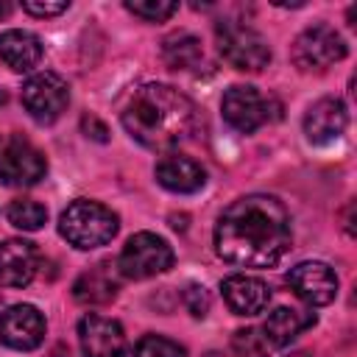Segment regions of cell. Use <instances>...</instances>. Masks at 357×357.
Masks as SVG:
<instances>
[{"label": "cell", "mask_w": 357, "mask_h": 357, "mask_svg": "<svg viewBox=\"0 0 357 357\" xmlns=\"http://www.w3.org/2000/svg\"><path fill=\"white\" fill-rule=\"evenodd\" d=\"M70 103V86L61 75L45 70L22 84V106L36 123H53Z\"/></svg>", "instance_id": "obj_8"}, {"label": "cell", "mask_w": 357, "mask_h": 357, "mask_svg": "<svg viewBox=\"0 0 357 357\" xmlns=\"http://www.w3.org/2000/svg\"><path fill=\"white\" fill-rule=\"evenodd\" d=\"M45 340V318L33 304H14L0 312V343L17 351H31Z\"/></svg>", "instance_id": "obj_11"}, {"label": "cell", "mask_w": 357, "mask_h": 357, "mask_svg": "<svg viewBox=\"0 0 357 357\" xmlns=\"http://www.w3.org/2000/svg\"><path fill=\"white\" fill-rule=\"evenodd\" d=\"M268 340L259 329H237L231 335V354L234 357H268Z\"/></svg>", "instance_id": "obj_22"}, {"label": "cell", "mask_w": 357, "mask_h": 357, "mask_svg": "<svg viewBox=\"0 0 357 357\" xmlns=\"http://www.w3.org/2000/svg\"><path fill=\"white\" fill-rule=\"evenodd\" d=\"M287 357H312L310 351H293V354H287Z\"/></svg>", "instance_id": "obj_29"}, {"label": "cell", "mask_w": 357, "mask_h": 357, "mask_svg": "<svg viewBox=\"0 0 357 357\" xmlns=\"http://www.w3.org/2000/svg\"><path fill=\"white\" fill-rule=\"evenodd\" d=\"M346 123H349V114H346L343 100L340 98H321L304 114V134L310 142L326 145V142H335L346 131Z\"/></svg>", "instance_id": "obj_13"}, {"label": "cell", "mask_w": 357, "mask_h": 357, "mask_svg": "<svg viewBox=\"0 0 357 357\" xmlns=\"http://www.w3.org/2000/svg\"><path fill=\"white\" fill-rule=\"evenodd\" d=\"M220 109H223V120L234 128V131H243V134H251L257 131L262 123L271 120V100L265 95H259L254 86H231L226 89L223 100H220Z\"/></svg>", "instance_id": "obj_10"}, {"label": "cell", "mask_w": 357, "mask_h": 357, "mask_svg": "<svg viewBox=\"0 0 357 357\" xmlns=\"http://www.w3.org/2000/svg\"><path fill=\"white\" fill-rule=\"evenodd\" d=\"M6 218H8L11 226H17V229H22V231H36V229L45 226L47 209H45L39 201H33V198H17V201L8 204Z\"/></svg>", "instance_id": "obj_21"}, {"label": "cell", "mask_w": 357, "mask_h": 357, "mask_svg": "<svg viewBox=\"0 0 357 357\" xmlns=\"http://www.w3.org/2000/svg\"><path fill=\"white\" fill-rule=\"evenodd\" d=\"M173 265V248L165 237L153 231H137L128 237V243L120 251L117 271L126 279H148L156 273H165Z\"/></svg>", "instance_id": "obj_5"}, {"label": "cell", "mask_w": 357, "mask_h": 357, "mask_svg": "<svg viewBox=\"0 0 357 357\" xmlns=\"http://www.w3.org/2000/svg\"><path fill=\"white\" fill-rule=\"evenodd\" d=\"M134 357H184V349L176 340H167L159 335H145L134 346Z\"/></svg>", "instance_id": "obj_23"}, {"label": "cell", "mask_w": 357, "mask_h": 357, "mask_svg": "<svg viewBox=\"0 0 357 357\" xmlns=\"http://www.w3.org/2000/svg\"><path fill=\"white\" fill-rule=\"evenodd\" d=\"M22 8H25L28 14H33V17H56V14L67 11L70 3H64V0H59V3H47V0H45V3H42V0H25Z\"/></svg>", "instance_id": "obj_26"}, {"label": "cell", "mask_w": 357, "mask_h": 357, "mask_svg": "<svg viewBox=\"0 0 357 357\" xmlns=\"http://www.w3.org/2000/svg\"><path fill=\"white\" fill-rule=\"evenodd\" d=\"M204 357H226V354H220V351H206Z\"/></svg>", "instance_id": "obj_30"}, {"label": "cell", "mask_w": 357, "mask_h": 357, "mask_svg": "<svg viewBox=\"0 0 357 357\" xmlns=\"http://www.w3.org/2000/svg\"><path fill=\"white\" fill-rule=\"evenodd\" d=\"M47 173L42 151L22 134L0 137V178L11 187H31Z\"/></svg>", "instance_id": "obj_6"}, {"label": "cell", "mask_w": 357, "mask_h": 357, "mask_svg": "<svg viewBox=\"0 0 357 357\" xmlns=\"http://www.w3.org/2000/svg\"><path fill=\"white\" fill-rule=\"evenodd\" d=\"M162 59H165V64L173 67V70L195 67L198 59H201V42H198V36H192V33H187V31L170 33V36L162 42Z\"/></svg>", "instance_id": "obj_20"}, {"label": "cell", "mask_w": 357, "mask_h": 357, "mask_svg": "<svg viewBox=\"0 0 357 357\" xmlns=\"http://www.w3.org/2000/svg\"><path fill=\"white\" fill-rule=\"evenodd\" d=\"M220 290L234 315H257L271 301V287L262 279L245 276V273H234V276L223 279Z\"/></svg>", "instance_id": "obj_15"}, {"label": "cell", "mask_w": 357, "mask_h": 357, "mask_svg": "<svg viewBox=\"0 0 357 357\" xmlns=\"http://www.w3.org/2000/svg\"><path fill=\"white\" fill-rule=\"evenodd\" d=\"M11 8H14L11 3H0V17H8V14H11Z\"/></svg>", "instance_id": "obj_28"}, {"label": "cell", "mask_w": 357, "mask_h": 357, "mask_svg": "<svg viewBox=\"0 0 357 357\" xmlns=\"http://www.w3.org/2000/svg\"><path fill=\"white\" fill-rule=\"evenodd\" d=\"M290 56H293L298 70H304V73L315 70L318 73V70H326V67H332L335 61H340L346 56V42L335 28L318 22V25L304 28L296 36Z\"/></svg>", "instance_id": "obj_7"}, {"label": "cell", "mask_w": 357, "mask_h": 357, "mask_svg": "<svg viewBox=\"0 0 357 357\" xmlns=\"http://www.w3.org/2000/svg\"><path fill=\"white\" fill-rule=\"evenodd\" d=\"M39 59H42V42L36 33L20 31V28L0 33V61L6 67H11L14 73L33 70L39 64Z\"/></svg>", "instance_id": "obj_18"}, {"label": "cell", "mask_w": 357, "mask_h": 357, "mask_svg": "<svg viewBox=\"0 0 357 357\" xmlns=\"http://www.w3.org/2000/svg\"><path fill=\"white\" fill-rule=\"evenodd\" d=\"M290 215L273 195H245L223 209L215 226V251L240 268H271L290 248Z\"/></svg>", "instance_id": "obj_1"}, {"label": "cell", "mask_w": 357, "mask_h": 357, "mask_svg": "<svg viewBox=\"0 0 357 357\" xmlns=\"http://www.w3.org/2000/svg\"><path fill=\"white\" fill-rule=\"evenodd\" d=\"M117 290H120V271L112 262H98L95 268L84 271L73 284L75 301L78 304H89V307L109 304L117 296Z\"/></svg>", "instance_id": "obj_16"}, {"label": "cell", "mask_w": 357, "mask_h": 357, "mask_svg": "<svg viewBox=\"0 0 357 357\" xmlns=\"http://www.w3.org/2000/svg\"><path fill=\"white\" fill-rule=\"evenodd\" d=\"M312 324H315L312 312H298V310H290V307H276L273 312H268L262 335H265V340L271 346H290Z\"/></svg>", "instance_id": "obj_19"}, {"label": "cell", "mask_w": 357, "mask_h": 357, "mask_svg": "<svg viewBox=\"0 0 357 357\" xmlns=\"http://www.w3.org/2000/svg\"><path fill=\"white\" fill-rule=\"evenodd\" d=\"M78 337L84 357H126L123 326L106 315H84L78 324Z\"/></svg>", "instance_id": "obj_12"}, {"label": "cell", "mask_w": 357, "mask_h": 357, "mask_svg": "<svg viewBox=\"0 0 357 357\" xmlns=\"http://www.w3.org/2000/svg\"><path fill=\"white\" fill-rule=\"evenodd\" d=\"M153 173H156V181H159L165 190L181 192V195L198 192V190L206 184V170H204L195 159L181 156V153H170V156L159 159V165H156Z\"/></svg>", "instance_id": "obj_17"}, {"label": "cell", "mask_w": 357, "mask_h": 357, "mask_svg": "<svg viewBox=\"0 0 357 357\" xmlns=\"http://www.w3.org/2000/svg\"><path fill=\"white\" fill-rule=\"evenodd\" d=\"M39 254L28 240H3L0 243V284L6 287H25L36 276Z\"/></svg>", "instance_id": "obj_14"}, {"label": "cell", "mask_w": 357, "mask_h": 357, "mask_svg": "<svg viewBox=\"0 0 357 357\" xmlns=\"http://www.w3.org/2000/svg\"><path fill=\"white\" fill-rule=\"evenodd\" d=\"M290 290L310 307H324L337 296V276L326 262L307 259L287 271Z\"/></svg>", "instance_id": "obj_9"}, {"label": "cell", "mask_w": 357, "mask_h": 357, "mask_svg": "<svg viewBox=\"0 0 357 357\" xmlns=\"http://www.w3.org/2000/svg\"><path fill=\"white\" fill-rule=\"evenodd\" d=\"M181 301L184 307L190 310L192 318H204L209 312V293L204 284H187L184 293H181Z\"/></svg>", "instance_id": "obj_25"}, {"label": "cell", "mask_w": 357, "mask_h": 357, "mask_svg": "<svg viewBox=\"0 0 357 357\" xmlns=\"http://www.w3.org/2000/svg\"><path fill=\"white\" fill-rule=\"evenodd\" d=\"M126 8L134 14V17H142V20H148V22H162V20H167V17H173L176 14V3H167V0H128L126 3Z\"/></svg>", "instance_id": "obj_24"}, {"label": "cell", "mask_w": 357, "mask_h": 357, "mask_svg": "<svg viewBox=\"0 0 357 357\" xmlns=\"http://www.w3.org/2000/svg\"><path fill=\"white\" fill-rule=\"evenodd\" d=\"M81 126H84L86 137H92V139H98V142H106V139H109V137H106L109 131H106V126H103L98 117H92V114H89V117H84V120H81Z\"/></svg>", "instance_id": "obj_27"}, {"label": "cell", "mask_w": 357, "mask_h": 357, "mask_svg": "<svg viewBox=\"0 0 357 357\" xmlns=\"http://www.w3.org/2000/svg\"><path fill=\"white\" fill-rule=\"evenodd\" d=\"M120 120L139 145L170 151L195 134L198 109L184 92L167 84H142L128 95Z\"/></svg>", "instance_id": "obj_2"}, {"label": "cell", "mask_w": 357, "mask_h": 357, "mask_svg": "<svg viewBox=\"0 0 357 357\" xmlns=\"http://www.w3.org/2000/svg\"><path fill=\"white\" fill-rule=\"evenodd\" d=\"M218 50L234 70H243V73H259L271 61V47L265 36L243 22L218 25Z\"/></svg>", "instance_id": "obj_4"}, {"label": "cell", "mask_w": 357, "mask_h": 357, "mask_svg": "<svg viewBox=\"0 0 357 357\" xmlns=\"http://www.w3.org/2000/svg\"><path fill=\"white\" fill-rule=\"evenodd\" d=\"M117 215L98 204V201H86V198H78L73 201L61 218H59V231L61 237L81 248V251H89V248H98V245H106L114 234H117Z\"/></svg>", "instance_id": "obj_3"}]
</instances>
